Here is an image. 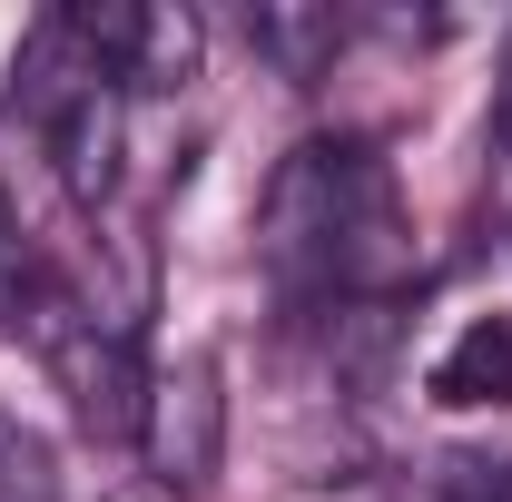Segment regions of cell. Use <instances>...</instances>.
<instances>
[{
    "mask_svg": "<svg viewBox=\"0 0 512 502\" xmlns=\"http://www.w3.org/2000/svg\"><path fill=\"white\" fill-rule=\"evenodd\" d=\"M256 247L286 296H365L404 276V207H394L384 158L365 138H306L266 188Z\"/></svg>",
    "mask_w": 512,
    "mask_h": 502,
    "instance_id": "1",
    "label": "cell"
},
{
    "mask_svg": "<svg viewBox=\"0 0 512 502\" xmlns=\"http://www.w3.org/2000/svg\"><path fill=\"white\" fill-rule=\"evenodd\" d=\"M148 463H158V483L168 493H197L207 473H217V443H227V394H217V365L188 355L178 375L148 384Z\"/></svg>",
    "mask_w": 512,
    "mask_h": 502,
    "instance_id": "2",
    "label": "cell"
},
{
    "mask_svg": "<svg viewBox=\"0 0 512 502\" xmlns=\"http://www.w3.org/2000/svg\"><path fill=\"white\" fill-rule=\"evenodd\" d=\"M109 79H128V89H188L197 79V20L188 10H128Z\"/></svg>",
    "mask_w": 512,
    "mask_h": 502,
    "instance_id": "3",
    "label": "cell"
},
{
    "mask_svg": "<svg viewBox=\"0 0 512 502\" xmlns=\"http://www.w3.org/2000/svg\"><path fill=\"white\" fill-rule=\"evenodd\" d=\"M434 404H512V315H483L444 345Z\"/></svg>",
    "mask_w": 512,
    "mask_h": 502,
    "instance_id": "4",
    "label": "cell"
},
{
    "mask_svg": "<svg viewBox=\"0 0 512 502\" xmlns=\"http://www.w3.org/2000/svg\"><path fill=\"white\" fill-rule=\"evenodd\" d=\"M247 40L286 69V79H316V69L345 50V20H335V10H247Z\"/></svg>",
    "mask_w": 512,
    "mask_h": 502,
    "instance_id": "5",
    "label": "cell"
},
{
    "mask_svg": "<svg viewBox=\"0 0 512 502\" xmlns=\"http://www.w3.org/2000/svg\"><path fill=\"white\" fill-rule=\"evenodd\" d=\"M453 502H512V463H453Z\"/></svg>",
    "mask_w": 512,
    "mask_h": 502,
    "instance_id": "6",
    "label": "cell"
},
{
    "mask_svg": "<svg viewBox=\"0 0 512 502\" xmlns=\"http://www.w3.org/2000/svg\"><path fill=\"white\" fill-rule=\"evenodd\" d=\"M493 148L512 158V40H503V79H493Z\"/></svg>",
    "mask_w": 512,
    "mask_h": 502,
    "instance_id": "7",
    "label": "cell"
}]
</instances>
